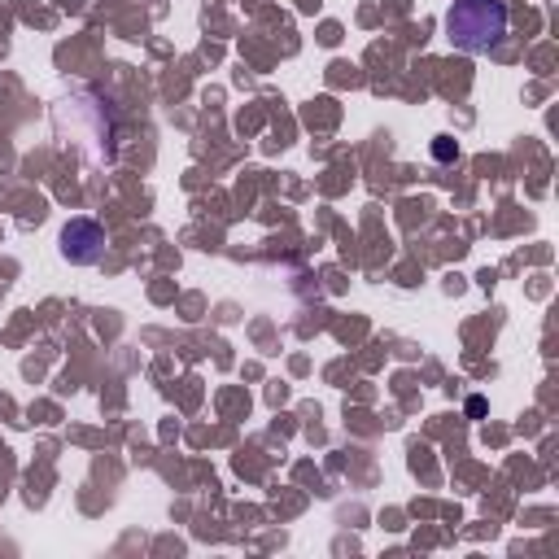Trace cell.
<instances>
[{
  "instance_id": "obj_1",
  "label": "cell",
  "mask_w": 559,
  "mask_h": 559,
  "mask_svg": "<svg viewBox=\"0 0 559 559\" xmlns=\"http://www.w3.org/2000/svg\"><path fill=\"white\" fill-rule=\"evenodd\" d=\"M446 31L463 53H494L507 35V5L503 0H455L446 14Z\"/></svg>"
},
{
  "instance_id": "obj_2",
  "label": "cell",
  "mask_w": 559,
  "mask_h": 559,
  "mask_svg": "<svg viewBox=\"0 0 559 559\" xmlns=\"http://www.w3.org/2000/svg\"><path fill=\"white\" fill-rule=\"evenodd\" d=\"M105 249H110V236L97 219H70L62 228V258L75 267H92L105 258Z\"/></svg>"
},
{
  "instance_id": "obj_3",
  "label": "cell",
  "mask_w": 559,
  "mask_h": 559,
  "mask_svg": "<svg viewBox=\"0 0 559 559\" xmlns=\"http://www.w3.org/2000/svg\"><path fill=\"white\" fill-rule=\"evenodd\" d=\"M455 153H459V149H455V140H446V136L433 145V158H437V162H450V158H455Z\"/></svg>"
}]
</instances>
